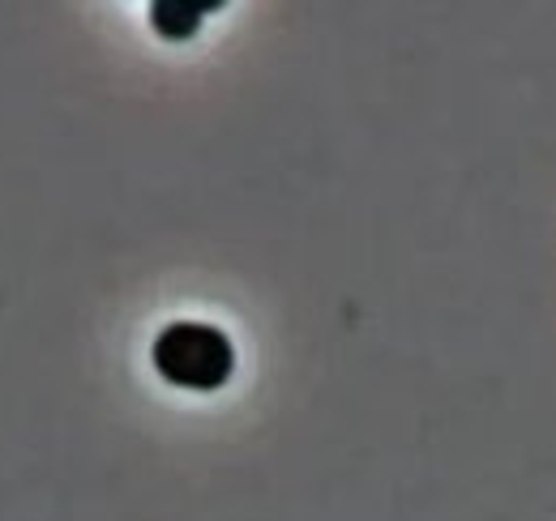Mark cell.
Returning a JSON list of instances; mask_svg holds the SVG:
<instances>
[{
	"label": "cell",
	"mask_w": 556,
	"mask_h": 521,
	"mask_svg": "<svg viewBox=\"0 0 556 521\" xmlns=\"http://www.w3.org/2000/svg\"><path fill=\"white\" fill-rule=\"evenodd\" d=\"M154 368L163 372V381L180 385V390H223L236 372V351L231 338L223 329L202 326V321H176L154 338Z\"/></svg>",
	"instance_id": "cell-1"
},
{
	"label": "cell",
	"mask_w": 556,
	"mask_h": 521,
	"mask_svg": "<svg viewBox=\"0 0 556 521\" xmlns=\"http://www.w3.org/2000/svg\"><path fill=\"white\" fill-rule=\"evenodd\" d=\"M214 4H193V0H154L150 4V26L163 39H189L198 35V26L206 22V13Z\"/></svg>",
	"instance_id": "cell-2"
}]
</instances>
